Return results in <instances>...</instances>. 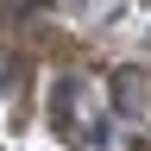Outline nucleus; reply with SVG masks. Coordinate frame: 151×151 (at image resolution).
Here are the masks:
<instances>
[{
  "label": "nucleus",
  "mask_w": 151,
  "mask_h": 151,
  "mask_svg": "<svg viewBox=\"0 0 151 151\" xmlns=\"http://www.w3.org/2000/svg\"><path fill=\"white\" fill-rule=\"evenodd\" d=\"M113 94H120V107H126V113L139 107V101H145V82H139V69H120V82H113Z\"/></svg>",
  "instance_id": "nucleus-1"
}]
</instances>
